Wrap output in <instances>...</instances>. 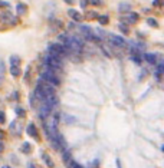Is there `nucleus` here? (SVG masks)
Instances as JSON below:
<instances>
[{"label":"nucleus","mask_w":164,"mask_h":168,"mask_svg":"<svg viewBox=\"0 0 164 168\" xmlns=\"http://www.w3.org/2000/svg\"><path fill=\"white\" fill-rule=\"evenodd\" d=\"M45 68L49 72H56V69L62 68V59L48 53V55L45 56Z\"/></svg>","instance_id":"1"},{"label":"nucleus","mask_w":164,"mask_h":168,"mask_svg":"<svg viewBox=\"0 0 164 168\" xmlns=\"http://www.w3.org/2000/svg\"><path fill=\"white\" fill-rule=\"evenodd\" d=\"M42 79L52 83L53 86H59L61 85V79L56 76V72H49V71H45L42 73Z\"/></svg>","instance_id":"2"},{"label":"nucleus","mask_w":164,"mask_h":168,"mask_svg":"<svg viewBox=\"0 0 164 168\" xmlns=\"http://www.w3.org/2000/svg\"><path fill=\"white\" fill-rule=\"evenodd\" d=\"M108 40H109L114 46H118V48H124V46H125V40H124L121 36H117V35H108Z\"/></svg>","instance_id":"3"},{"label":"nucleus","mask_w":164,"mask_h":168,"mask_svg":"<svg viewBox=\"0 0 164 168\" xmlns=\"http://www.w3.org/2000/svg\"><path fill=\"white\" fill-rule=\"evenodd\" d=\"M52 111H53V109L50 108L49 105H46L45 102H43V104H42L41 106H39V116H41L42 119H43V118L46 119V118L49 116L50 113H52Z\"/></svg>","instance_id":"4"},{"label":"nucleus","mask_w":164,"mask_h":168,"mask_svg":"<svg viewBox=\"0 0 164 168\" xmlns=\"http://www.w3.org/2000/svg\"><path fill=\"white\" fill-rule=\"evenodd\" d=\"M43 102H45L46 105H49L50 108L53 109V108H56V106H58V104H59V99H58L56 94H55V95H48L45 99H43Z\"/></svg>","instance_id":"5"},{"label":"nucleus","mask_w":164,"mask_h":168,"mask_svg":"<svg viewBox=\"0 0 164 168\" xmlns=\"http://www.w3.org/2000/svg\"><path fill=\"white\" fill-rule=\"evenodd\" d=\"M26 131H27V134H29L30 136L39 139V132H38V129H36V127H35V124H29L27 128H26Z\"/></svg>","instance_id":"6"},{"label":"nucleus","mask_w":164,"mask_h":168,"mask_svg":"<svg viewBox=\"0 0 164 168\" xmlns=\"http://www.w3.org/2000/svg\"><path fill=\"white\" fill-rule=\"evenodd\" d=\"M68 15L72 17L75 22H81L82 16H81V13H79V12H76V10H74V9H69V10H68Z\"/></svg>","instance_id":"7"},{"label":"nucleus","mask_w":164,"mask_h":168,"mask_svg":"<svg viewBox=\"0 0 164 168\" xmlns=\"http://www.w3.org/2000/svg\"><path fill=\"white\" fill-rule=\"evenodd\" d=\"M20 57L17 55H13L10 56V59H9V63H10V66H20Z\"/></svg>","instance_id":"8"},{"label":"nucleus","mask_w":164,"mask_h":168,"mask_svg":"<svg viewBox=\"0 0 164 168\" xmlns=\"http://www.w3.org/2000/svg\"><path fill=\"white\" fill-rule=\"evenodd\" d=\"M42 158H43V161H45V164L48 165V168H55V164H53L52 158H50L48 154H42Z\"/></svg>","instance_id":"9"},{"label":"nucleus","mask_w":164,"mask_h":168,"mask_svg":"<svg viewBox=\"0 0 164 168\" xmlns=\"http://www.w3.org/2000/svg\"><path fill=\"white\" fill-rule=\"evenodd\" d=\"M10 75L12 76H15V78H17V76H20L22 75V71H20V66H10Z\"/></svg>","instance_id":"10"},{"label":"nucleus","mask_w":164,"mask_h":168,"mask_svg":"<svg viewBox=\"0 0 164 168\" xmlns=\"http://www.w3.org/2000/svg\"><path fill=\"white\" fill-rule=\"evenodd\" d=\"M144 59L151 65L157 63V57H156V55H153V53H146V55H144Z\"/></svg>","instance_id":"11"},{"label":"nucleus","mask_w":164,"mask_h":168,"mask_svg":"<svg viewBox=\"0 0 164 168\" xmlns=\"http://www.w3.org/2000/svg\"><path fill=\"white\" fill-rule=\"evenodd\" d=\"M79 30L83 33V36H88V35H91V33H92L91 27H88V26H79Z\"/></svg>","instance_id":"12"},{"label":"nucleus","mask_w":164,"mask_h":168,"mask_svg":"<svg viewBox=\"0 0 164 168\" xmlns=\"http://www.w3.org/2000/svg\"><path fill=\"white\" fill-rule=\"evenodd\" d=\"M140 57H141V56L138 55V52H137V50H132V52H131V59H132V60H134V62H137V63H140V62H141V59H140Z\"/></svg>","instance_id":"13"},{"label":"nucleus","mask_w":164,"mask_h":168,"mask_svg":"<svg viewBox=\"0 0 164 168\" xmlns=\"http://www.w3.org/2000/svg\"><path fill=\"white\" fill-rule=\"evenodd\" d=\"M64 121H65L66 124H75V122H76V118L72 116V115H65V116H64Z\"/></svg>","instance_id":"14"},{"label":"nucleus","mask_w":164,"mask_h":168,"mask_svg":"<svg viewBox=\"0 0 164 168\" xmlns=\"http://www.w3.org/2000/svg\"><path fill=\"white\" fill-rule=\"evenodd\" d=\"M22 152H25V154L30 152V144L29 142H23V145H22Z\"/></svg>","instance_id":"15"},{"label":"nucleus","mask_w":164,"mask_h":168,"mask_svg":"<svg viewBox=\"0 0 164 168\" xmlns=\"http://www.w3.org/2000/svg\"><path fill=\"white\" fill-rule=\"evenodd\" d=\"M127 19H128V22L134 23V22H137V20H138V15H135V13H130Z\"/></svg>","instance_id":"16"},{"label":"nucleus","mask_w":164,"mask_h":168,"mask_svg":"<svg viewBox=\"0 0 164 168\" xmlns=\"http://www.w3.org/2000/svg\"><path fill=\"white\" fill-rule=\"evenodd\" d=\"M64 161H65V164H66V165H68V164H69V162L72 161V158H71V154H69L68 151L64 152Z\"/></svg>","instance_id":"17"},{"label":"nucleus","mask_w":164,"mask_h":168,"mask_svg":"<svg viewBox=\"0 0 164 168\" xmlns=\"http://www.w3.org/2000/svg\"><path fill=\"white\" fill-rule=\"evenodd\" d=\"M16 10H17V13H19V15H22V13H25V12H26V6H25V4H20V3H19V4L16 6Z\"/></svg>","instance_id":"18"},{"label":"nucleus","mask_w":164,"mask_h":168,"mask_svg":"<svg viewBox=\"0 0 164 168\" xmlns=\"http://www.w3.org/2000/svg\"><path fill=\"white\" fill-rule=\"evenodd\" d=\"M68 168H82V167L79 165V164H78V162H75V161L72 160L71 162H69V164H68Z\"/></svg>","instance_id":"19"},{"label":"nucleus","mask_w":164,"mask_h":168,"mask_svg":"<svg viewBox=\"0 0 164 168\" xmlns=\"http://www.w3.org/2000/svg\"><path fill=\"white\" fill-rule=\"evenodd\" d=\"M16 113H17V116H23V115H25V109H22V108H17Z\"/></svg>","instance_id":"20"},{"label":"nucleus","mask_w":164,"mask_h":168,"mask_svg":"<svg viewBox=\"0 0 164 168\" xmlns=\"http://www.w3.org/2000/svg\"><path fill=\"white\" fill-rule=\"evenodd\" d=\"M99 22H101L102 24L108 23V16H101V17H99Z\"/></svg>","instance_id":"21"},{"label":"nucleus","mask_w":164,"mask_h":168,"mask_svg":"<svg viewBox=\"0 0 164 168\" xmlns=\"http://www.w3.org/2000/svg\"><path fill=\"white\" fill-rule=\"evenodd\" d=\"M148 24L156 27V26H157V20H156V19H148Z\"/></svg>","instance_id":"22"},{"label":"nucleus","mask_w":164,"mask_h":168,"mask_svg":"<svg viewBox=\"0 0 164 168\" xmlns=\"http://www.w3.org/2000/svg\"><path fill=\"white\" fill-rule=\"evenodd\" d=\"M89 3L95 4V6H101V4H102V1H101V0H89Z\"/></svg>","instance_id":"23"},{"label":"nucleus","mask_w":164,"mask_h":168,"mask_svg":"<svg viewBox=\"0 0 164 168\" xmlns=\"http://www.w3.org/2000/svg\"><path fill=\"white\" fill-rule=\"evenodd\" d=\"M4 121H6V118H4V113H3V112H0V124H4Z\"/></svg>","instance_id":"24"},{"label":"nucleus","mask_w":164,"mask_h":168,"mask_svg":"<svg viewBox=\"0 0 164 168\" xmlns=\"http://www.w3.org/2000/svg\"><path fill=\"white\" fill-rule=\"evenodd\" d=\"M7 6H9L7 1H1V0H0V7H7Z\"/></svg>","instance_id":"25"},{"label":"nucleus","mask_w":164,"mask_h":168,"mask_svg":"<svg viewBox=\"0 0 164 168\" xmlns=\"http://www.w3.org/2000/svg\"><path fill=\"white\" fill-rule=\"evenodd\" d=\"M3 151H4V144L0 141V152H3Z\"/></svg>","instance_id":"26"},{"label":"nucleus","mask_w":164,"mask_h":168,"mask_svg":"<svg viewBox=\"0 0 164 168\" xmlns=\"http://www.w3.org/2000/svg\"><path fill=\"white\" fill-rule=\"evenodd\" d=\"M64 1H65V3H69V4H72V3H74L75 0H64Z\"/></svg>","instance_id":"27"},{"label":"nucleus","mask_w":164,"mask_h":168,"mask_svg":"<svg viewBox=\"0 0 164 168\" xmlns=\"http://www.w3.org/2000/svg\"><path fill=\"white\" fill-rule=\"evenodd\" d=\"M1 168H12V167H10V165H3Z\"/></svg>","instance_id":"28"},{"label":"nucleus","mask_w":164,"mask_h":168,"mask_svg":"<svg viewBox=\"0 0 164 168\" xmlns=\"http://www.w3.org/2000/svg\"><path fill=\"white\" fill-rule=\"evenodd\" d=\"M163 151H164V147H163Z\"/></svg>","instance_id":"29"}]
</instances>
